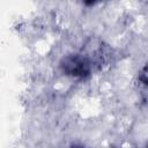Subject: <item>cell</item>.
<instances>
[{"mask_svg": "<svg viewBox=\"0 0 148 148\" xmlns=\"http://www.w3.org/2000/svg\"><path fill=\"white\" fill-rule=\"evenodd\" d=\"M138 89L141 97L148 101V67L143 68L138 77Z\"/></svg>", "mask_w": 148, "mask_h": 148, "instance_id": "cell-2", "label": "cell"}, {"mask_svg": "<svg viewBox=\"0 0 148 148\" xmlns=\"http://www.w3.org/2000/svg\"><path fill=\"white\" fill-rule=\"evenodd\" d=\"M60 66L66 75H71L74 77H84L90 74L92 64L87 54L80 53L66 57Z\"/></svg>", "mask_w": 148, "mask_h": 148, "instance_id": "cell-1", "label": "cell"}, {"mask_svg": "<svg viewBox=\"0 0 148 148\" xmlns=\"http://www.w3.org/2000/svg\"><path fill=\"white\" fill-rule=\"evenodd\" d=\"M75 148H82V147H75Z\"/></svg>", "mask_w": 148, "mask_h": 148, "instance_id": "cell-3", "label": "cell"}]
</instances>
